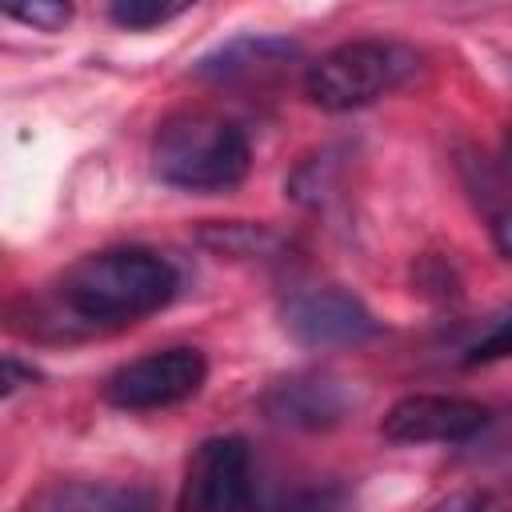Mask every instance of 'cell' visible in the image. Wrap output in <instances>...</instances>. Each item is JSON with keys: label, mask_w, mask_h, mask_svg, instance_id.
I'll return each instance as SVG.
<instances>
[{"label": "cell", "mask_w": 512, "mask_h": 512, "mask_svg": "<svg viewBox=\"0 0 512 512\" xmlns=\"http://www.w3.org/2000/svg\"><path fill=\"white\" fill-rule=\"evenodd\" d=\"M180 288L176 268L148 248H104L76 260L60 280L64 312L84 328H120L160 312Z\"/></svg>", "instance_id": "obj_1"}, {"label": "cell", "mask_w": 512, "mask_h": 512, "mask_svg": "<svg viewBox=\"0 0 512 512\" xmlns=\"http://www.w3.org/2000/svg\"><path fill=\"white\" fill-rule=\"evenodd\" d=\"M252 168L248 136L212 112H176L156 128L152 172L184 192H224L236 188Z\"/></svg>", "instance_id": "obj_2"}, {"label": "cell", "mask_w": 512, "mask_h": 512, "mask_svg": "<svg viewBox=\"0 0 512 512\" xmlns=\"http://www.w3.org/2000/svg\"><path fill=\"white\" fill-rule=\"evenodd\" d=\"M416 64L420 56L396 40H348L308 64L304 92L324 112H356L396 92Z\"/></svg>", "instance_id": "obj_3"}, {"label": "cell", "mask_w": 512, "mask_h": 512, "mask_svg": "<svg viewBox=\"0 0 512 512\" xmlns=\"http://www.w3.org/2000/svg\"><path fill=\"white\" fill-rule=\"evenodd\" d=\"M204 380H208L204 352L180 344V348H160V352L120 364L104 384V400L124 412H156V408H172L196 396Z\"/></svg>", "instance_id": "obj_4"}, {"label": "cell", "mask_w": 512, "mask_h": 512, "mask_svg": "<svg viewBox=\"0 0 512 512\" xmlns=\"http://www.w3.org/2000/svg\"><path fill=\"white\" fill-rule=\"evenodd\" d=\"M252 504V452L244 436H208L196 444L184 484L180 508L188 512H236Z\"/></svg>", "instance_id": "obj_5"}, {"label": "cell", "mask_w": 512, "mask_h": 512, "mask_svg": "<svg viewBox=\"0 0 512 512\" xmlns=\"http://www.w3.org/2000/svg\"><path fill=\"white\" fill-rule=\"evenodd\" d=\"M488 420H492V412L480 400L416 392V396L396 400L384 412L380 432L392 444H464L480 428H488Z\"/></svg>", "instance_id": "obj_6"}, {"label": "cell", "mask_w": 512, "mask_h": 512, "mask_svg": "<svg viewBox=\"0 0 512 512\" xmlns=\"http://www.w3.org/2000/svg\"><path fill=\"white\" fill-rule=\"evenodd\" d=\"M284 328L308 348H344L376 336V316L364 308L360 296L328 284L296 292L284 308Z\"/></svg>", "instance_id": "obj_7"}, {"label": "cell", "mask_w": 512, "mask_h": 512, "mask_svg": "<svg viewBox=\"0 0 512 512\" xmlns=\"http://www.w3.org/2000/svg\"><path fill=\"white\" fill-rule=\"evenodd\" d=\"M264 412L272 424L300 428V432H324L336 428L348 412V388L320 372L284 376L264 392Z\"/></svg>", "instance_id": "obj_8"}, {"label": "cell", "mask_w": 512, "mask_h": 512, "mask_svg": "<svg viewBox=\"0 0 512 512\" xmlns=\"http://www.w3.org/2000/svg\"><path fill=\"white\" fill-rule=\"evenodd\" d=\"M300 56V48L284 36H236L228 44H220L216 52H208L196 64V76L212 80V84H264L272 76H280L292 60Z\"/></svg>", "instance_id": "obj_9"}, {"label": "cell", "mask_w": 512, "mask_h": 512, "mask_svg": "<svg viewBox=\"0 0 512 512\" xmlns=\"http://www.w3.org/2000/svg\"><path fill=\"white\" fill-rule=\"evenodd\" d=\"M148 504H152L148 492L120 488V484H84V480L44 488L40 496L28 500V508H44V512H132Z\"/></svg>", "instance_id": "obj_10"}, {"label": "cell", "mask_w": 512, "mask_h": 512, "mask_svg": "<svg viewBox=\"0 0 512 512\" xmlns=\"http://www.w3.org/2000/svg\"><path fill=\"white\" fill-rule=\"evenodd\" d=\"M196 0H112V20L128 32H148V28H160L176 16H184Z\"/></svg>", "instance_id": "obj_11"}, {"label": "cell", "mask_w": 512, "mask_h": 512, "mask_svg": "<svg viewBox=\"0 0 512 512\" xmlns=\"http://www.w3.org/2000/svg\"><path fill=\"white\" fill-rule=\"evenodd\" d=\"M0 8L36 32H60L72 20V0H0Z\"/></svg>", "instance_id": "obj_12"}, {"label": "cell", "mask_w": 512, "mask_h": 512, "mask_svg": "<svg viewBox=\"0 0 512 512\" xmlns=\"http://www.w3.org/2000/svg\"><path fill=\"white\" fill-rule=\"evenodd\" d=\"M204 240L216 244V248L228 252V256H252V252H260L264 244H272V236H268L264 228H252V224H220V228L204 232Z\"/></svg>", "instance_id": "obj_13"}, {"label": "cell", "mask_w": 512, "mask_h": 512, "mask_svg": "<svg viewBox=\"0 0 512 512\" xmlns=\"http://www.w3.org/2000/svg\"><path fill=\"white\" fill-rule=\"evenodd\" d=\"M504 356H512V312H504L476 344H468L464 364L472 368V364H492V360H504Z\"/></svg>", "instance_id": "obj_14"}, {"label": "cell", "mask_w": 512, "mask_h": 512, "mask_svg": "<svg viewBox=\"0 0 512 512\" xmlns=\"http://www.w3.org/2000/svg\"><path fill=\"white\" fill-rule=\"evenodd\" d=\"M32 380H36L32 368H24L16 356H4V380H0V392H4V396H12L16 388H24V384H32Z\"/></svg>", "instance_id": "obj_15"}, {"label": "cell", "mask_w": 512, "mask_h": 512, "mask_svg": "<svg viewBox=\"0 0 512 512\" xmlns=\"http://www.w3.org/2000/svg\"><path fill=\"white\" fill-rule=\"evenodd\" d=\"M492 240H496L500 256L512 260V204H504V208L492 216Z\"/></svg>", "instance_id": "obj_16"}, {"label": "cell", "mask_w": 512, "mask_h": 512, "mask_svg": "<svg viewBox=\"0 0 512 512\" xmlns=\"http://www.w3.org/2000/svg\"><path fill=\"white\" fill-rule=\"evenodd\" d=\"M504 148H508V160H512V128H508V140H504Z\"/></svg>", "instance_id": "obj_17"}]
</instances>
